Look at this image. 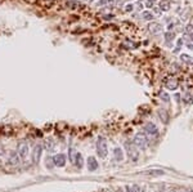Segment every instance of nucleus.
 Wrapping results in <instances>:
<instances>
[{
  "label": "nucleus",
  "mask_w": 193,
  "mask_h": 192,
  "mask_svg": "<svg viewBox=\"0 0 193 192\" xmlns=\"http://www.w3.org/2000/svg\"><path fill=\"white\" fill-rule=\"evenodd\" d=\"M186 34L187 35H189V36H193V25H187Z\"/></svg>",
  "instance_id": "23"
},
{
  "label": "nucleus",
  "mask_w": 193,
  "mask_h": 192,
  "mask_svg": "<svg viewBox=\"0 0 193 192\" xmlns=\"http://www.w3.org/2000/svg\"><path fill=\"white\" fill-rule=\"evenodd\" d=\"M97 153L101 159H106L108 155V143L104 137H99L97 140Z\"/></svg>",
  "instance_id": "3"
},
{
  "label": "nucleus",
  "mask_w": 193,
  "mask_h": 192,
  "mask_svg": "<svg viewBox=\"0 0 193 192\" xmlns=\"http://www.w3.org/2000/svg\"><path fill=\"white\" fill-rule=\"evenodd\" d=\"M145 174H149V176H162L164 172L162 170H151V172H147Z\"/></svg>",
  "instance_id": "21"
},
{
  "label": "nucleus",
  "mask_w": 193,
  "mask_h": 192,
  "mask_svg": "<svg viewBox=\"0 0 193 192\" xmlns=\"http://www.w3.org/2000/svg\"><path fill=\"white\" fill-rule=\"evenodd\" d=\"M133 142H134L135 146L142 151H145L148 148V146H149V138L145 135L144 131H139V133H136L134 135Z\"/></svg>",
  "instance_id": "1"
},
{
  "label": "nucleus",
  "mask_w": 193,
  "mask_h": 192,
  "mask_svg": "<svg viewBox=\"0 0 193 192\" xmlns=\"http://www.w3.org/2000/svg\"><path fill=\"white\" fill-rule=\"evenodd\" d=\"M165 87H166L167 89H170V90H175V89H178V87H179L178 79H175V78L167 79L166 83H165Z\"/></svg>",
  "instance_id": "8"
},
{
  "label": "nucleus",
  "mask_w": 193,
  "mask_h": 192,
  "mask_svg": "<svg viewBox=\"0 0 193 192\" xmlns=\"http://www.w3.org/2000/svg\"><path fill=\"white\" fill-rule=\"evenodd\" d=\"M160 97H161V99L164 101V102H169V101H170V96L167 94L166 92H161V93H160Z\"/></svg>",
  "instance_id": "20"
},
{
  "label": "nucleus",
  "mask_w": 193,
  "mask_h": 192,
  "mask_svg": "<svg viewBox=\"0 0 193 192\" xmlns=\"http://www.w3.org/2000/svg\"><path fill=\"white\" fill-rule=\"evenodd\" d=\"M125 148H126V153H127L129 159H131V161H138V159H139V148L135 146L134 142H131V140H126L125 142Z\"/></svg>",
  "instance_id": "2"
},
{
  "label": "nucleus",
  "mask_w": 193,
  "mask_h": 192,
  "mask_svg": "<svg viewBox=\"0 0 193 192\" xmlns=\"http://www.w3.org/2000/svg\"><path fill=\"white\" fill-rule=\"evenodd\" d=\"M54 166V163H53V157H48L46 159V168H53Z\"/></svg>",
  "instance_id": "24"
},
{
  "label": "nucleus",
  "mask_w": 193,
  "mask_h": 192,
  "mask_svg": "<svg viewBox=\"0 0 193 192\" xmlns=\"http://www.w3.org/2000/svg\"><path fill=\"white\" fill-rule=\"evenodd\" d=\"M147 7H148V8H151V7H153V1H148V4H147Z\"/></svg>",
  "instance_id": "27"
},
{
  "label": "nucleus",
  "mask_w": 193,
  "mask_h": 192,
  "mask_svg": "<svg viewBox=\"0 0 193 192\" xmlns=\"http://www.w3.org/2000/svg\"><path fill=\"white\" fill-rule=\"evenodd\" d=\"M41 152H42V146H41V144H37V146H35V148H34V151H32V161L35 164L37 163L39 160H40Z\"/></svg>",
  "instance_id": "9"
},
{
  "label": "nucleus",
  "mask_w": 193,
  "mask_h": 192,
  "mask_svg": "<svg viewBox=\"0 0 193 192\" xmlns=\"http://www.w3.org/2000/svg\"><path fill=\"white\" fill-rule=\"evenodd\" d=\"M125 190H126V192H140L139 186H136V185H133V186H126V187H125Z\"/></svg>",
  "instance_id": "15"
},
{
  "label": "nucleus",
  "mask_w": 193,
  "mask_h": 192,
  "mask_svg": "<svg viewBox=\"0 0 193 192\" xmlns=\"http://www.w3.org/2000/svg\"><path fill=\"white\" fill-rule=\"evenodd\" d=\"M165 39H166V41H170V40H173L174 39V34L173 32H166L165 34Z\"/></svg>",
  "instance_id": "25"
},
{
  "label": "nucleus",
  "mask_w": 193,
  "mask_h": 192,
  "mask_svg": "<svg viewBox=\"0 0 193 192\" xmlns=\"http://www.w3.org/2000/svg\"><path fill=\"white\" fill-rule=\"evenodd\" d=\"M178 192H186V191H183V190H179Z\"/></svg>",
  "instance_id": "33"
},
{
  "label": "nucleus",
  "mask_w": 193,
  "mask_h": 192,
  "mask_svg": "<svg viewBox=\"0 0 193 192\" xmlns=\"http://www.w3.org/2000/svg\"><path fill=\"white\" fill-rule=\"evenodd\" d=\"M156 192H160V191H156Z\"/></svg>",
  "instance_id": "36"
},
{
  "label": "nucleus",
  "mask_w": 193,
  "mask_h": 192,
  "mask_svg": "<svg viewBox=\"0 0 193 192\" xmlns=\"http://www.w3.org/2000/svg\"><path fill=\"white\" fill-rule=\"evenodd\" d=\"M17 152H18V155L21 159H26L28 155V143L22 140V142L18 143V146H17Z\"/></svg>",
  "instance_id": "5"
},
{
  "label": "nucleus",
  "mask_w": 193,
  "mask_h": 192,
  "mask_svg": "<svg viewBox=\"0 0 193 192\" xmlns=\"http://www.w3.org/2000/svg\"><path fill=\"white\" fill-rule=\"evenodd\" d=\"M151 1H154V0H151Z\"/></svg>",
  "instance_id": "35"
},
{
  "label": "nucleus",
  "mask_w": 193,
  "mask_h": 192,
  "mask_svg": "<svg viewBox=\"0 0 193 192\" xmlns=\"http://www.w3.org/2000/svg\"><path fill=\"white\" fill-rule=\"evenodd\" d=\"M116 192H124V190L122 188H118V190H116Z\"/></svg>",
  "instance_id": "29"
},
{
  "label": "nucleus",
  "mask_w": 193,
  "mask_h": 192,
  "mask_svg": "<svg viewBox=\"0 0 193 192\" xmlns=\"http://www.w3.org/2000/svg\"><path fill=\"white\" fill-rule=\"evenodd\" d=\"M160 8H161V10H164V12L169 10V9H170V3L167 1V0H165V1H161Z\"/></svg>",
  "instance_id": "17"
},
{
  "label": "nucleus",
  "mask_w": 193,
  "mask_h": 192,
  "mask_svg": "<svg viewBox=\"0 0 193 192\" xmlns=\"http://www.w3.org/2000/svg\"><path fill=\"white\" fill-rule=\"evenodd\" d=\"M180 59H182L184 63H187V65H193V58L189 57L188 54H182L180 55Z\"/></svg>",
  "instance_id": "14"
},
{
  "label": "nucleus",
  "mask_w": 193,
  "mask_h": 192,
  "mask_svg": "<svg viewBox=\"0 0 193 192\" xmlns=\"http://www.w3.org/2000/svg\"><path fill=\"white\" fill-rule=\"evenodd\" d=\"M75 166L77 169H81L84 166V159H83V156H81V153L77 152V155H76V159H75Z\"/></svg>",
  "instance_id": "12"
},
{
  "label": "nucleus",
  "mask_w": 193,
  "mask_h": 192,
  "mask_svg": "<svg viewBox=\"0 0 193 192\" xmlns=\"http://www.w3.org/2000/svg\"><path fill=\"white\" fill-rule=\"evenodd\" d=\"M113 157L117 161H122V159H124V152H122L121 148H115V150H113Z\"/></svg>",
  "instance_id": "13"
},
{
  "label": "nucleus",
  "mask_w": 193,
  "mask_h": 192,
  "mask_svg": "<svg viewBox=\"0 0 193 192\" xmlns=\"http://www.w3.org/2000/svg\"><path fill=\"white\" fill-rule=\"evenodd\" d=\"M45 148L48 151H53L54 150V142L51 139H49V140H46L45 142Z\"/></svg>",
  "instance_id": "18"
},
{
  "label": "nucleus",
  "mask_w": 193,
  "mask_h": 192,
  "mask_svg": "<svg viewBox=\"0 0 193 192\" xmlns=\"http://www.w3.org/2000/svg\"><path fill=\"white\" fill-rule=\"evenodd\" d=\"M104 19H112V16H104Z\"/></svg>",
  "instance_id": "28"
},
{
  "label": "nucleus",
  "mask_w": 193,
  "mask_h": 192,
  "mask_svg": "<svg viewBox=\"0 0 193 192\" xmlns=\"http://www.w3.org/2000/svg\"><path fill=\"white\" fill-rule=\"evenodd\" d=\"M76 155H77V152L74 150V148H70V151H68V157H70V161H71V163H75Z\"/></svg>",
  "instance_id": "16"
},
{
  "label": "nucleus",
  "mask_w": 193,
  "mask_h": 192,
  "mask_svg": "<svg viewBox=\"0 0 193 192\" xmlns=\"http://www.w3.org/2000/svg\"><path fill=\"white\" fill-rule=\"evenodd\" d=\"M166 192H175V191H173V190H169V191H166Z\"/></svg>",
  "instance_id": "32"
},
{
  "label": "nucleus",
  "mask_w": 193,
  "mask_h": 192,
  "mask_svg": "<svg viewBox=\"0 0 193 192\" xmlns=\"http://www.w3.org/2000/svg\"><path fill=\"white\" fill-rule=\"evenodd\" d=\"M142 16H143V18L147 19V21H151L153 18V16H152L151 12H143V13H142Z\"/></svg>",
  "instance_id": "22"
},
{
  "label": "nucleus",
  "mask_w": 193,
  "mask_h": 192,
  "mask_svg": "<svg viewBox=\"0 0 193 192\" xmlns=\"http://www.w3.org/2000/svg\"><path fill=\"white\" fill-rule=\"evenodd\" d=\"M66 155L64 153H57L55 156H53V163H54V166H59V168H63L64 165H66Z\"/></svg>",
  "instance_id": "6"
},
{
  "label": "nucleus",
  "mask_w": 193,
  "mask_h": 192,
  "mask_svg": "<svg viewBox=\"0 0 193 192\" xmlns=\"http://www.w3.org/2000/svg\"><path fill=\"white\" fill-rule=\"evenodd\" d=\"M98 166H99L98 161L94 159V157H89V159H88V169H89V172H94V170H97Z\"/></svg>",
  "instance_id": "10"
},
{
  "label": "nucleus",
  "mask_w": 193,
  "mask_h": 192,
  "mask_svg": "<svg viewBox=\"0 0 193 192\" xmlns=\"http://www.w3.org/2000/svg\"><path fill=\"white\" fill-rule=\"evenodd\" d=\"M158 115H160V117L161 119H164V121L167 123V120H169V115L166 114V111L165 110H160V112H158Z\"/></svg>",
  "instance_id": "19"
},
{
  "label": "nucleus",
  "mask_w": 193,
  "mask_h": 192,
  "mask_svg": "<svg viewBox=\"0 0 193 192\" xmlns=\"http://www.w3.org/2000/svg\"><path fill=\"white\" fill-rule=\"evenodd\" d=\"M149 31L154 34V35H157V34H160L162 31V26L158 22H152L149 25Z\"/></svg>",
  "instance_id": "11"
},
{
  "label": "nucleus",
  "mask_w": 193,
  "mask_h": 192,
  "mask_svg": "<svg viewBox=\"0 0 193 192\" xmlns=\"http://www.w3.org/2000/svg\"><path fill=\"white\" fill-rule=\"evenodd\" d=\"M143 131L145 133V135L149 138V139H154L158 137V134H160V131H158L157 126L154 125L153 123H147L143 125Z\"/></svg>",
  "instance_id": "4"
},
{
  "label": "nucleus",
  "mask_w": 193,
  "mask_h": 192,
  "mask_svg": "<svg viewBox=\"0 0 193 192\" xmlns=\"http://www.w3.org/2000/svg\"><path fill=\"white\" fill-rule=\"evenodd\" d=\"M1 153H3V148L0 147V155H1Z\"/></svg>",
  "instance_id": "31"
},
{
  "label": "nucleus",
  "mask_w": 193,
  "mask_h": 192,
  "mask_svg": "<svg viewBox=\"0 0 193 192\" xmlns=\"http://www.w3.org/2000/svg\"><path fill=\"white\" fill-rule=\"evenodd\" d=\"M102 192H111V191H110V190H103Z\"/></svg>",
  "instance_id": "30"
},
{
  "label": "nucleus",
  "mask_w": 193,
  "mask_h": 192,
  "mask_svg": "<svg viewBox=\"0 0 193 192\" xmlns=\"http://www.w3.org/2000/svg\"><path fill=\"white\" fill-rule=\"evenodd\" d=\"M125 10H126V12H130V10H133V5H131V4H127L126 8H125Z\"/></svg>",
  "instance_id": "26"
},
{
  "label": "nucleus",
  "mask_w": 193,
  "mask_h": 192,
  "mask_svg": "<svg viewBox=\"0 0 193 192\" xmlns=\"http://www.w3.org/2000/svg\"><path fill=\"white\" fill-rule=\"evenodd\" d=\"M19 160H21V157H19V155H18V152L17 151H10L9 152V156H8V164L9 165H12V166L18 165Z\"/></svg>",
  "instance_id": "7"
},
{
  "label": "nucleus",
  "mask_w": 193,
  "mask_h": 192,
  "mask_svg": "<svg viewBox=\"0 0 193 192\" xmlns=\"http://www.w3.org/2000/svg\"><path fill=\"white\" fill-rule=\"evenodd\" d=\"M187 192H193V190H188V191H187Z\"/></svg>",
  "instance_id": "34"
}]
</instances>
